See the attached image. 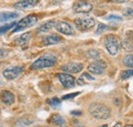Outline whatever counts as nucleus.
Wrapping results in <instances>:
<instances>
[{"label":"nucleus","mask_w":133,"mask_h":127,"mask_svg":"<svg viewBox=\"0 0 133 127\" xmlns=\"http://www.w3.org/2000/svg\"><path fill=\"white\" fill-rule=\"evenodd\" d=\"M88 111L90 113V115L95 118V119H99V120H105L111 116V110L108 106L100 104V103H93L89 106Z\"/></svg>","instance_id":"nucleus-1"},{"label":"nucleus","mask_w":133,"mask_h":127,"mask_svg":"<svg viewBox=\"0 0 133 127\" xmlns=\"http://www.w3.org/2000/svg\"><path fill=\"white\" fill-rule=\"evenodd\" d=\"M56 56L53 54H44L37 59L31 66V69L33 70H40V69H45V68H50L53 67L56 63Z\"/></svg>","instance_id":"nucleus-2"},{"label":"nucleus","mask_w":133,"mask_h":127,"mask_svg":"<svg viewBox=\"0 0 133 127\" xmlns=\"http://www.w3.org/2000/svg\"><path fill=\"white\" fill-rule=\"evenodd\" d=\"M75 25L78 28V30H80V31H89L94 27L95 21H94V18H92L90 16H84V17L76 18L75 20Z\"/></svg>","instance_id":"nucleus-3"},{"label":"nucleus","mask_w":133,"mask_h":127,"mask_svg":"<svg viewBox=\"0 0 133 127\" xmlns=\"http://www.w3.org/2000/svg\"><path fill=\"white\" fill-rule=\"evenodd\" d=\"M38 22V17L34 15H31V16H27L26 17L22 18L18 23L17 24L16 26V29L14 30V32H19V31H23L25 29H28L30 27L34 26L35 24H37Z\"/></svg>","instance_id":"nucleus-4"},{"label":"nucleus","mask_w":133,"mask_h":127,"mask_svg":"<svg viewBox=\"0 0 133 127\" xmlns=\"http://www.w3.org/2000/svg\"><path fill=\"white\" fill-rule=\"evenodd\" d=\"M104 44L105 48L109 51V53L111 55H117L119 52V43H118V39L113 35H108L104 38Z\"/></svg>","instance_id":"nucleus-5"},{"label":"nucleus","mask_w":133,"mask_h":127,"mask_svg":"<svg viewBox=\"0 0 133 127\" xmlns=\"http://www.w3.org/2000/svg\"><path fill=\"white\" fill-rule=\"evenodd\" d=\"M25 70L24 66H12V67H8L7 69H5L3 71V76L4 78L7 80H14L17 78Z\"/></svg>","instance_id":"nucleus-6"},{"label":"nucleus","mask_w":133,"mask_h":127,"mask_svg":"<svg viewBox=\"0 0 133 127\" xmlns=\"http://www.w3.org/2000/svg\"><path fill=\"white\" fill-rule=\"evenodd\" d=\"M107 69V63L103 61H96L88 67V71L90 74L93 75H102Z\"/></svg>","instance_id":"nucleus-7"},{"label":"nucleus","mask_w":133,"mask_h":127,"mask_svg":"<svg viewBox=\"0 0 133 127\" xmlns=\"http://www.w3.org/2000/svg\"><path fill=\"white\" fill-rule=\"evenodd\" d=\"M59 82L62 83V85L65 87V88H72L75 86V78L70 75V74H66V73H59L57 75Z\"/></svg>","instance_id":"nucleus-8"},{"label":"nucleus","mask_w":133,"mask_h":127,"mask_svg":"<svg viewBox=\"0 0 133 127\" xmlns=\"http://www.w3.org/2000/svg\"><path fill=\"white\" fill-rule=\"evenodd\" d=\"M73 9L78 14H88L92 10V4L85 1H78L74 4Z\"/></svg>","instance_id":"nucleus-9"},{"label":"nucleus","mask_w":133,"mask_h":127,"mask_svg":"<svg viewBox=\"0 0 133 127\" xmlns=\"http://www.w3.org/2000/svg\"><path fill=\"white\" fill-rule=\"evenodd\" d=\"M55 29L64 35H74L75 30L73 26L66 22H58L55 24Z\"/></svg>","instance_id":"nucleus-10"},{"label":"nucleus","mask_w":133,"mask_h":127,"mask_svg":"<svg viewBox=\"0 0 133 127\" xmlns=\"http://www.w3.org/2000/svg\"><path fill=\"white\" fill-rule=\"evenodd\" d=\"M83 68H84L83 63H66V65H65V66H63L62 67V70L64 72H66V74L68 73L75 74V73H80L83 70Z\"/></svg>","instance_id":"nucleus-11"},{"label":"nucleus","mask_w":133,"mask_h":127,"mask_svg":"<svg viewBox=\"0 0 133 127\" xmlns=\"http://www.w3.org/2000/svg\"><path fill=\"white\" fill-rule=\"evenodd\" d=\"M37 4L38 1L36 0H22L15 3V7L17 9H27V8H32Z\"/></svg>","instance_id":"nucleus-12"},{"label":"nucleus","mask_w":133,"mask_h":127,"mask_svg":"<svg viewBox=\"0 0 133 127\" xmlns=\"http://www.w3.org/2000/svg\"><path fill=\"white\" fill-rule=\"evenodd\" d=\"M0 97L2 103H4L5 105H12L15 103V95L8 90H2L0 92Z\"/></svg>","instance_id":"nucleus-13"},{"label":"nucleus","mask_w":133,"mask_h":127,"mask_svg":"<svg viewBox=\"0 0 133 127\" xmlns=\"http://www.w3.org/2000/svg\"><path fill=\"white\" fill-rule=\"evenodd\" d=\"M62 37L58 36V35H55V34H52V35H49L47 37H45L42 41V43L44 45H54V44H57L59 42H62Z\"/></svg>","instance_id":"nucleus-14"},{"label":"nucleus","mask_w":133,"mask_h":127,"mask_svg":"<svg viewBox=\"0 0 133 127\" xmlns=\"http://www.w3.org/2000/svg\"><path fill=\"white\" fill-rule=\"evenodd\" d=\"M18 16L17 12H12V11H0V22L4 23L14 18H17Z\"/></svg>","instance_id":"nucleus-15"},{"label":"nucleus","mask_w":133,"mask_h":127,"mask_svg":"<svg viewBox=\"0 0 133 127\" xmlns=\"http://www.w3.org/2000/svg\"><path fill=\"white\" fill-rule=\"evenodd\" d=\"M49 122L52 124H55L57 126H65L66 125V120L64 117H62L61 115H52L50 117Z\"/></svg>","instance_id":"nucleus-16"},{"label":"nucleus","mask_w":133,"mask_h":127,"mask_svg":"<svg viewBox=\"0 0 133 127\" xmlns=\"http://www.w3.org/2000/svg\"><path fill=\"white\" fill-rule=\"evenodd\" d=\"M29 38H30V33L27 32L25 34H22L19 37H17V39L15 40V44H17L18 46H24L28 43L29 41Z\"/></svg>","instance_id":"nucleus-17"},{"label":"nucleus","mask_w":133,"mask_h":127,"mask_svg":"<svg viewBox=\"0 0 133 127\" xmlns=\"http://www.w3.org/2000/svg\"><path fill=\"white\" fill-rule=\"evenodd\" d=\"M53 27H55L54 21H49V22L43 24L42 26H40V27L37 29V33H46V32L50 31Z\"/></svg>","instance_id":"nucleus-18"},{"label":"nucleus","mask_w":133,"mask_h":127,"mask_svg":"<svg viewBox=\"0 0 133 127\" xmlns=\"http://www.w3.org/2000/svg\"><path fill=\"white\" fill-rule=\"evenodd\" d=\"M93 80H94V77H92L89 73H83L81 75V77L77 81V84L78 85H84L87 81H93Z\"/></svg>","instance_id":"nucleus-19"},{"label":"nucleus","mask_w":133,"mask_h":127,"mask_svg":"<svg viewBox=\"0 0 133 127\" xmlns=\"http://www.w3.org/2000/svg\"><path fill=\"white\" fill-rule=\"evenodd\" d=\"M17 24V23H16V22H12L10 24H4L3 26H0V35H3L6 32H8L10 29H12L14 27H16Z\"/></svg>","instance_id":"nucleus-20"},{"label":"nucleus","mask_w":133,"mask_h":127,"mask_svg":"<svg viewBox=\"0 0 133 127\" xmlns=\"http://www.w3.org/2000/svg\"><path fill=\"white\" fill-rule=\"evenodd\" d=\"M86 56L88 59H98L100 56V52L96 49H90L86 52Z\"/></svg>","instance_id":"nucleus-21"},{"label":"nucleus","mask_w":133,"mask_h":127,"mask_svg":"<svg viewBox=\"0 0 133 127\" xmlns=\"http://www.w3.org/2000/svg\"><path fill=\"white\" fill-rule=\"evenodd\" d=\"M123 63H124L126 67H129V68L133 69V54L126 55V56L123 59Z\"/></svg>","instance_id":"nucleus-22"},{"label":"nucleus","mask_w":133,"mask_h":127,"mask_svg":"<svg viewBox=\"0 0 133 127\" xmlns=\"http://www.w3.org/2000/svg\"><path fill=\"white\" fill-rule=\"evenodd\" d=\"M133 76V69H129V70H126V71H123L122 74H121V79L122 80H126L130 77Z\"/></svg>","instance_id":"nucleus-23"},{"label":"nucleus","mask_w":133,"mask_h":127,"mask_svg":"<svg viewBox=\"0 0 133 127\" xmlns=\"http://www.w3.org/2000/svg\"><path fill=\"white\" fill-rule=\"evenodd\" d=\"M47 103L51 107H58V106H61L62 101H61V99L58 97H52V98H50V99L47 100Z\"/></svg>","instance_id":"nucleus-24"},{"label":"nucleus","mask_w":133,"mask_h":127,"mask_svg":"<svg viewBox=\"0 0 133 127\" xmlns=\"http://www.w3.org/2000/svg\"><path fill=\"white\" fill-rule=\"evenodd\" d=\"M122 46H123V48L125 50H127V51H130V50L133 49V44L129 40H123L122 41Z\"/></svg>","instance_id":"nucleus-25"},{"label":"nucleus","mask_w":133,"mask_h":127,"mask_svg":"<svg viewBox=\"0 0 133 127\" xmlns=\"http://www.w3.org/2000/svg\"><path fill=\"white\" fill-rule=\"evenodd\" d=\"M107 29H108V27H107L105 25H103V24H98L96 33H97V34H100V33H102V32L104 31V30H107Z\"/></svg>","instance_id":"nucleus-26"},{"label":"nucleus","mask_w":133,"mask_h":127,"mask_svg":"<svg viewBox=\"0 0 133 127\" xmlns=\"http://www.w3.org/2000/svg\"><path fill=\"white\" fill-rule=\"evenodd\" d=\"M80 94V92H74V93H70V94H66L64 95L62 98L63 99H70V98H74L75 96H77V95Z\"/></svg>","instance_id":"nucleus-27"},{"label":"nucleus","mask_w":133,"mask_h":127,"mask_svg":"<svg viewBox=\"0 0 133 127\" xmlns=\"http://www.w3.org/2000/svg\"><path fill=\"white\" fill-rule=\"evenodd\" d=\"M7 55H8V50L0 48V59H3L5 56H7Z\"/></svg>","instance_id":"nucleus-28"},{"label":"nucleus","mask_w":133,"mask_h":127,"mask_svg":"<svg viewBox=\"0 0 133 127\" xmlns=\"http://www.w3.org/2000/svg\"><path fill=\"white\" fill-rule=\"evenodd\" d=\"M124 16H133V8H128L127 10H125Z\"/></svg>","instance_id":"nucleus-29"},{"label":"nucleus","mask_w":133,"mask_h":127,"mask_svg":"<svg viewBox=\"0 0 133 127\" xmlns=\"http://www.w3.org/2000/svg\"><path fill=\"white\" fill-rule=\"evenodd\" d=\"M107 20H117V21H121L122 17H121V16H110L107 17Z\"/></svg>","instance_id":"nucleus-30"},{"label":"nucleus","mask_w":133,"mask_h":127,"mask_svg":"<svg viewBox=\"0 0 133 127\" xmlns=\"http://www.w3.org/2000/svg\"><path fill=\"white\" fill-rule=\"evenodd\" d=\"M72 115H74V116H81V115H82V112L81 111H72Z\"/></svg>","instance_id":"nucleus-31"},{"label":"nucleus","mask_w":133,"mask_h":127,"mask_svg":"<svg viewBox=\"0 0 133 127\" xmlns=\"http://www.w3.org/2000/svg\"><path fill=\"white\" fill-rule=\"evenodd\" d=\"M113 127H122V123H121V122H118V123H116Z\"/></svg>","instance_id":"nucleus-32"},{"label":"nucleus","mask_w":133,"mask_h":127,"mask_svg":"<svg viewBox=\"0 0 133 127\" xmlns=\"http://www.w3.org/2000/svg\"><path fill=\"white\" fill-rule=\"evenodd\" d=\"M124 127H133V125H131V124H128V125H126V126Z\"/></svg>","instance_id":"nucleus-33"},{"label":"nucleus","mask_w":133,"mask_h":127,"mask_svg":"<svg viewBox=\"0 0 133 127\" xmlns=\"http://www.w3.org/2000/svg\"><path fill=\"white\" fill-rule=\"evenodd\" d=\"M99 127H108V125H101V126H99Z\"/></svg>","instance_id":"nucleus-34"},{"label":"nucleus","mask_w":133,"mask_h":127,"mask_svg":"<svg viewBox=\"0 0 133 127\" xmlns=\"http://www.w3.org/2000/svg\"><path fill=\"white\" fill-rule=\"evenodd\" d=\"M0 127H2V125H1V123H0Z\"/></svg>","instance_id":"nucleus-35"}]
</instances>
